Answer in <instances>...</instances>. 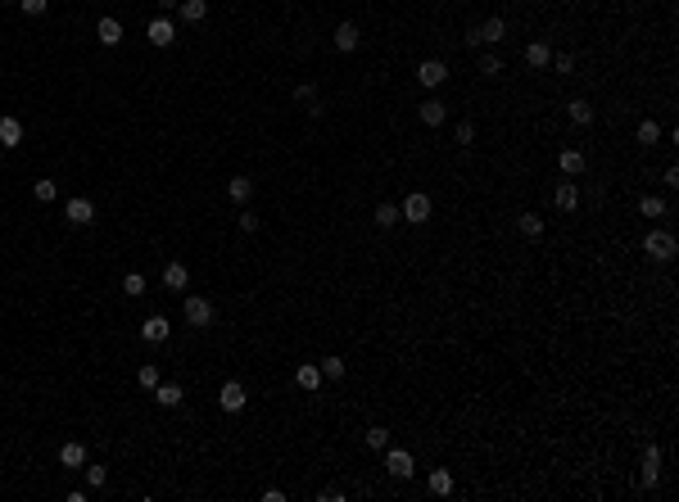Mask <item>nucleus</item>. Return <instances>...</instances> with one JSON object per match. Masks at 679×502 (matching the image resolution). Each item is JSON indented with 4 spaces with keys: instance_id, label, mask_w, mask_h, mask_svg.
<instances>
[{
    "instance_id": "24",
    "label": "nucleus",
    "mask_w": 679,
    "mask_h": 502,
    "mask_svg": "<svg viewBox=\"0 0 679 502\" xmlns=\"http://www.w3.org/2000/svg\"><path fill=\"white\" fill-rule=\"evenodd\" d=\"M294 385H299V389H308V394H313V389H317V385H322V366H313V362H308V366H299V371H294Z\"/></svg>"
},
{
    "instance_id": "15",
    "label": "nucleus",
    "mask_w": 679,
    "mask_h": 502,
    "mask_svg": "<svg viewBox=\"0 0 679 502\" xmlns=\"http://www.w3.org/2000/svg\"><path fill=\"white\" fill-rule=\"evenodd\" d=\"M59 461H64V466H69V471H82V466H86V443L69 439V443H64V448H59Z\"/></svg>"
},
{
    "instance_id": "17",
    "label": "nucleus",
    "mask_w": 679,
    "mask_h": 502,
    "mask_svg": "<svg viewBox=\"0 0 679 502\" xmlns=\"http://www.w3.org/2000/svg\"><path fill=\"white\" fill-rule=\"evenodd\" d=\"M552 199H557V208H562V213H576V208H580V186H576V181H562V186H557V195H552Z\"/></svg>"
},
{
    "instance_id": "34",
    "label": "nucleus",
    "mask_w": 679,
    "mask_h": 502,
    "mask_svg": "<svg viewBox=\"0 0 679 502\" xmlns=\"http://www.w3.org/2000/svg\"><path fill=\"white\" fill-rule=\"evenodd\" d=\"M367 448H380V452H385L389 448V430L385 426H371L367 430Z\"/></svg>"
},
{
    "instance_id": "43",
    "label": "nucleus",
    "mask_w": 679,
    "mask_h": 502,
    "mask_svg": "<svg viewBox=\"0 0 679 502\" xmlns=\"http://www.w3.org/2000/svg\"><path fill=\"white\" fill-rule=\"evenodd\" d=\"M317 498H322V502H344V489H322Z\"/></svg>"
},
{
    "instance_id": "5",
    "label": "nucleus",
    "mask_w": 679,
    "mask_h": 502,
    "mask_svg": "<svg viewBox=\"0 0 679 502\" xmlns=\"http://www.w3.org/2000/svg\"><path fill=\"white\" fill-rule=\"evenodd\" d=\"M385 471H389L394 480H413V475H417L413 452H408V448H385Z\"/></svg>"
},
{
    "instance_id": "28",
    "label": "nucleus",
    "mask_w": 679,
    "mask_h": 502,
    "mask_svg": "<svg viewBox=\"0 0 679 502\" xmlns=\"http://www.w3.org/2000/svg\"><path fill=\"white\" fill-rule=\"evenodd\" d=\"M521 236L525 240H539L543 236V217L539 213H521Z\"/></svg>"
},
{
    "instance_id": "9",
    "label": "nucleus",
    "mask_w": 679,
    "mask_h": 502,
    "mask_svg": "<svg viewBox=\"0 0 679 502\" xmlns=\"http://www.w3.org/2000/svg\"><path fill=\"white\" fill-rule=\"evenodd\" d=\"M638 480H643V489H652L657 480H662V448H657V443L643 448V475H638Z\"/></svg>"
},
{
    "instance_id": "14",
    "label": "nucleus",
    "mask_w": 679,
    "mask_h": 502,
    "mask_svg": "<svg viewBox=\"0 0 679 502\" xmlns=\"http://www.w3.org/2000/svg\"><path fill=\"white\" fill-rule=\"evenodd\" d=\"M95 41H100V45H118V41H122V23L104 14L100 23H95Z\"/></svg>"
},
{
    "instance_id": "6",
    "label": "nucleus",
    "mask_w": 679,
    "mask_h": 502,
    "mask_svg": "<svg viewBox=\"0 0 679 502\" xmlns=\"http://www.w3.org/2000/svg\"><path fill=\"white\" fill-rule=\"evenodd\" d=\"M217 403H222V412H245L250 394H245V385H241V380H227L222 389H217Z\"/></svg>"
},
{
    "instance_id": "3",
    "label": "nucleus",
    "mask_w": 679,
    "mask_h": 502,
    "mask_svg": "<svg viewBox=\"0 0 679 502\" xmlns=\"http://www.w3.org/2000/svg\"><path fill=\"white\" fill-rule=\"evenodd\" d=\"M181 317H186V326L204 331V326H213V303H208L204 294H186V303H181Z\"/></svg>"
},
{
    "instance_id": "35",
    "label": "nucleus",
    "mask_w": 679,
    "mask_h": 502,
    "mask_svg": "<svg viewBox=\"0 0 679 502\" xmlns=\"http://www.w3.org/2000/svg\"><path fill=\"white\" fill-rule=\"evenodd\" d=\"M657 136H662V127H657L652 118H648V122H638V145H657Z\"/></svg>"
},
{
    "instance_id": "39",
    "label": "nucleus",
    "mask_w": 679,
    "mask_h": 502,
    "mask_svg": "<svg viewBox=\"0 0 679 502\" xmlns=\"http://www.w3.org/2000/svg\"><path fill=\"white\" fill-rule=\"evenodd\" d=\"M322 375H327V380H340V375H344V358H327V362H322Z\"/></svg>"
},
{
    "instance_id": "10",
    "label": "nucleus",
    "mask_w": 679,
    "mask_h": 502,
    "mask_svg": "<svg viewBox=\"0 0 679 502\" xmlns=\"http://www.w3.org/2000/svg\"><path fill=\"white\" fill-rule=\"evenodd\" d=\"M168 335H172V322H168V317H145V326H141V340H145V344H164L168 340Z\"/></svg>"
},
{
    "instance_id": "18",
    "label": "nucleus",
    "mask_w": 679,
    "mask_h": 502,
    "mask_svg": "<svg viewBox=\"0 0 679 502\" xmlns=\"http://www.w3.org/2000/svg\"><path fill=\"white\" fill-rule=\"evenodd\" d=\"M181 399H186L181 385H164V380L155 385V403H159V408H181Z\"/></svg>"
},
{
    "instance_id": "36",
    "label": "nucleus",
    "mask_w": 679,
    "mask_h": 502,
    "mask_svg": "<svg viewBox=\"0 0 679 502\" xmlns=\"http://www.w3.org/2000/svg\"><path fill=\"white\" fill-rule=\"evenodd\" d=\"M18 9H23L27 18H41L45 9H50V0H18Z\"/></svg>"
},
{
    "instance_id": "31",
    "label": "nucleus",
    "mask_w": 679,
    "mask_h": 502,
    "mask_svg": "<svg viewBox=\"0 0 679 502\" xmlns=\"http://www.w3.org/2000/svg\"><path fill=\"white\" fill-rule=\"evenodd\" d=\"M638 213H643V217H662V213H666V199L643 195V199H638Z\"/></svg>"
},
{
    "instance_id": "11",
    "label": "nucleus",
    "mask_w": 679,
    "mask_h": 502,
    "mask_svg": "<svg viewBox=\"0 0 679 502\" xmlns=\"http://www.w3.org/2000/svg\"><path fill=\"white\" fill-rule=\"evenodd\" d=\"M145 36H150V45H159V50H164V45L177 41V27H172V18H155V23L145 27Z\"/></svg>"
},
{
    "instance_id": "45",
    "label": "nucleus",
    "mask_w": 679,
    "mask_h": 502,
    "mask_svg": "<svg viewBox=\"0 0 679 502\" xmlns=\"http://www.w3.org/2000/svg\"><path fill=\"white\" fill-rule=\"evenodd\" d=\"M0 5H18V0H0Z\"/></svg>"
},
{
    "instance_id": "4",
    "label": "nucleus",
    "mask_w": 679,
    "mask_h": 502,
    "mask_svg": "<svg viewBox=\"0 0 679 502\" xmlns=\"http://www.w3.org/2000/svg\"><path fill=\"white\" fill-rule=\"evenodd\" d=\"M430 213H435V204H430L426 190H413V195L403 199V208H399V217L413 222V227H422V222H430Z\"/></svg>"
},
{
    "instance_id": "13",
    "label": "nucleus",
    "mask_w": 679,
    "mask_h": 502,
    "mask_svg": "<svg viewBox=\"0 0 679 502\" xmlns=\"http://www.w3.org/2000/svg\"><path fill=\"white\" fill-rule=\"evenodd\" d=\"M358 45H362V32H358V23H340V27H336V50L353 55Z\"/></svg>"
},
{
    "instance_id": "29",
    "label": "nucleus",
    "mask_w": 679,
    "mask_h": 502,
    "mask_svg": "<svg viewBox=\"0 0 679 502\" xmlns=\"http://www.w3.org/2000/svg\"><path fill=\"white\" fill-rule=\"evenodd\" d=\"M136 385H141L145 394H155V385H159V366H155V362H145V366L136 371Z\"/></svg>"
},
{
    "instance_id": "7",
    "label": "nucleus",
    "mask_w": 679,
    "mask_h": 502,
    "mask_svg": "<svg viewBox=\"0 0 679 502\" xmlns=\"http://www.w3.org/2000/svg\"><path fill=\"white\" fill-rule=\"evenodd\" d=\"M64 217H69L73 227H91V222H95V204H91V199H82V195H73L69 204H64Z\"/></svg>"
},
{
    "instance_id": "2",
    "label": "nucleus",
    "mask_w": 679,
    "mask_h": 502,
    "mask_svg": "<svg viewBox=\"0 0 679 502\" xmlns=\"http://www.w3.org/2000/svg\"><path fill=\"white\" fill-rule=\"evenodd\" d=\"M503 36H508V18H485L480 27H471V32H466V45H471V50H480V45H499Z\"/></svg>"
},
{
    "instance_id": "1",
    "label": "nucleus",
    "mask_w": 679,
    "mask_h": 502,
    "mask_svg": "<svg viewBox=\"0 0 679 502\" xmlns=\"http://www.w3.org/2000/svg\"><path fill=\"white\" fill-rule=\"evenodd\" d=\"M643 254H648V258H657V263H671V258L679 254V240H675V231H666V227L648 231V236H643Z\"/></svg>"
},
{
    "instance_id": "27",
    "label": "nucleus",
    "mask_w": 679,
    "mask_h": 502,
    "mask_svg": "<svg viewBox=\"0 0 679 502\" xmlns=\"http://www.w3.org/2000/svg\"><path fill=\"white\" fill-rule=\"evenodd\" d=\"M571 122H576V127H589V122H594V104H585V100H571Z\"/></svg>"
},
{
    "instance_id": "37",
    "label": "nucleus",
    "mask_w": 679,
    "mask_h": 502,
    "mask_svg": "<svg viewBox=\"0 0 679 502\" xmlns=\"http://www.w3.org/2000/svg\"><path fill=\"white\" fill-rule=\"evenodd\" d=\"M82 471H86V485H91V489H104V480H109L104 466H82Z\"/></svg>"
},
{
    "instance_id": "42",
    "label": "nucleus",
    "mask_w": 679,
    "mask_h": 502,
    "mask_svg": "<svg viewBox=\"0 0 679 502\" xmlns=\"http://www.w3.org/2000/svg\"><path fill=\"white\" fill-rule=\"evenodd\" d=\"M548 64H552L557 73H571V69H576V59H571V55H557V59H548Z\"/></svg>"
},
{
    "instance_id": "40",
    "label": "nucleus",
    "mask_w": 679,
    "mask_h": 502,
    "mask_svg": "<svg viewBox=\"0 0 679 502\" xmlns=\"http://www.w3.org/2000/svg\"><path fill=\"white\" fill-rule=\"evenodd\" d=\"M236 227H241L245 236H254V231H258V217L254 213H241V217H236Z\"/></svg>"
},
{
    "instance_id": "33",
    "label": "nucleus",
    "mask_w": 679,
    "mask_h": 502,
    "mask_svg": "<svg viewBox=\"0 0 679 502\" xmlns=\"http://www.w3.org/2000/svg\"><path fill=\"white\" fill-rule=\"evenodd\" d=\"M36 204H55V199H59V186H55V181H36Z\"/></svg>"
},
{
    "instance_id": "12",
    "label": "nucleus",
    "mask_w": 679,
    "mask_h": 502,
    "mask_svg": "<svg viewBox=\"0 0 679 502\" xmlns=\"http://www.w3.org/2000/svg\"><path fill=\"white\" fill-rule=\"evenodd\" d=\"M294 100H299L313 118H322V113H327V104L317 100V86H313V82H299V86H294Z\"/></svg>"
},
{
    "instance_id": "26",
    "label": "nucleus",
    "mask_w": 679,
    "mask_h": 502,
    "mask_svg": "<svg viewBox=\"0 0 679 502\" xmlns=\"http://www.w3.org/2000/svg\"><path fill=\"white\" fill-rule=\"evenodd\" d=\"M562 172H566V177H580V172H585V154L580 150H562Z\"/></svg>"
},
{
    "instance_id": "16",
    "label": "nucleus",
    "mask_w": 679,
    "mask_h": 502,
    "mask_svg": "<svg viewBox=\"0 0 679 502\" xmlns=\"http://www.w3.org/2000/svg\"><path fill=\"white\" fill-rule=\"evenodd\" d=\"M14 145H23V122L0 118V150H14Z\"/></svg>"
},
{
    "instance_id": "41",
    "label": "nucleus",
    "mask_w": 679,
    "mask_h": 502,
    "mask_svg": "<svg viewBox=\"0 0 679 502\" xmlns=\"http://www.w3.org/2000/svg\"><path fill=\"white\" fill-rule=\"evenodd\" d=\"M476 141V127L471 122H457V145H471Z\"/></svg>"
},
{
    "instance_id": "20",
    "label": "nucleus",
    "mask_w": 679,
    "mask_h": 502,
    "mask_svg": "<svg viewBox=\"0 0 679 502\" xmlns=\"http://www.w3.org/2000/svg\"><path fill=\"white\" fill-rule=\"evenodd\" d=\"M426 489H430L435 498H448V494H453V471H430Z\"/></svg>"
},
{
    "instance_id": "38",
    "label": "nucleus",
    "mask_w": 679,
    "mask_h": 502,
    "mask_svg": "<svg viewBox=\"0 0 679 502\" xmlns=\"http://www.w3.org/2000/svg\"><path fill=\"white\" fill-rule=\"evenodd\" d=\"M480 73L485 77H499L503 73V59H499V55H480Z\"/></svg>"
},
{
    "instance_id": "23",
    "label": "nucleus",
    "mask_w": 679,
    "mask_h": 502,
    "mask_svg": "<svg viewBox=\"0 0 679 502\" xmlns=\"http://www.w3.org/2000/svg\"><path fill=\"white\" fill-rule=\"evenodd\" d=\"M548 59H552L548 41H530V45H525V64H530V69H543Z\"/></svg>"
},
{
    "instance_id": "44",
    "label": "nucleus",
    "mask_w": 679,
    "mask_h": 502,
    "mask_svg": "<svg viewBox=\"0 0 679 502\" xmlns=\"http://www.w3.org/2000/svg\"><path fill=\"white\" fill-rule=\"evenodd\" d=\"M155 5H159V9H164V14H168V9H177L181 0H155Z\"/></svg>"
},
{
    "instance_id": "30",
    "label": "nucleus",
    "mask_w": 679,
    "mask_h": 502,
    "mask_svg": "<svg viewBox=\"0 0 679 502\" xmlns=\"http://www.w3.org/2000/svg\"><path fill=\"white\" fill-rule=\"evenodd\" d=\"M376 227H399V204H376Z\"/></svg>"
},
{
    "instance_id": "19",
    "label": "nucleus",
    "mask_w": 679,
    "mask_h": 502,
    "mask_svg": "<svg viewBox=\"0 0 679 502\" xmlns=\"http://www.w3.org/2000/svg\"><path fill=\"white\" fill-rule=\"evenodd\" d=\"M164 285H168V289H177V294H181V289L190 285V272H186V263H168V267H164Z\"/></svg>"
},
{
    "instance_id": "8",
    "label": "nucleus",
    "mask_w": 679,
    "mask_h": 502,
    "mask_svg": "<svg viewBox=\"0 0 679 502\" xmlns=\"http://www.w3.org/2000/svg\"><path fill=\"white\" fill-rule=\"evenodd\" d=\"M417 82H422L426 91H435V86H444V82H448V64H439V59H426L422 69H417Z\"/></svg>"
},
{
    "instance_id": "25",
    "label": "nucleus",
    "mask_w": 679,
    "mask_h": 502,
    "mask_svg": "<svg viewBox=\"0 0 679 502\" xmlns=\"http://www.w3.org/2000/svg\"><path fill=\"white\" fill-rule=\"evenodd\" d=\"M417 113H422V122H426V127H439V122L448 118V109H444V104H439V100H426V104H422V109H417Z\"/></svg>"
},
{
    "instance_id": "22",
    "label": "nucleus",
    "mask_w": 679,
    "mask_h": 502,
    "mask_svg": "<svg viewBox=\"0 0 679 502\" xmlns=\"http://www.w3.org/2000/svg\"><path fill=\"white\" fill-rule=\"evenodd\" d=\"M227 195H231L236 204H250V199H254V181L250 177H231V181H227Z\"/></svg>"
},
{
    "instance_id": "32",
    "label": "nucleus",
    "mask_w": 679,
    "mask_h": 502,
    "mask_svg": "<svg viewBox=\"0 0 679 502\" xmlns=\"http://www.w3.org/2000/svg\"><path fill=\"white\" fill-rule=\"evenodd\" d=\"M122 294L141 299V294H145V276H141V272H127V276H122Z\"/></svg>"
},
{
    "instance_id": "21",
    "label": "nucleus",
    "mask_w": 679,
    "mask_h": 502,
    "mask_svg": "<svg viewBox=\"0 0 679 502\" xmlns=\"http://www.w3.org/2000/svg\"><path fill=\"white\" fill-rule=\"evenodd\" d=\"M181 23H204L208 18V0H181Z\"/></svg>"
}]
</instances>
